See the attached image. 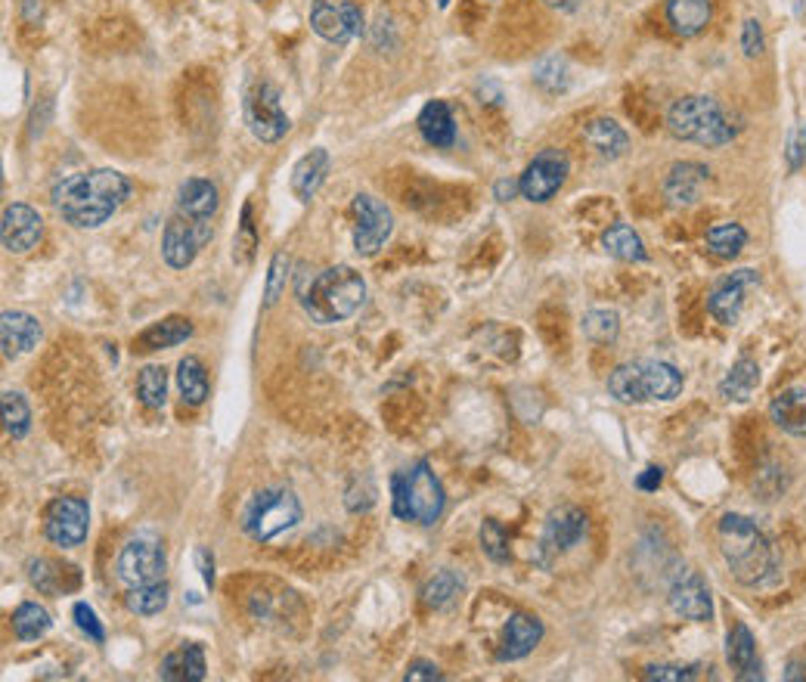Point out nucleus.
Returning <instances> with one entry per match:
<instances>
[{
    "mask_svg": "<svg viewBox=\"0 0 806 682\" xmlns=\"http://www.w3.org/2000/svg\"><path fill=\"white\" fill-rule=\"evenodd\" d=\"M131 196V181L115 168L69 174L53 186V208L75 230H97Z\"/></svg>",
    "mask_w": 806,
    "mask_h": 682,
    "instance_id": "nucleus-1",
    "label": "nucleus"
},
{
    "mask_svg": "<svg viewBox=\"0 0 806 682\" xmlns=\"http://www.w3.org/2000/svg\"><path fill=\"white\" fill-rule=\"evenodd\" d=\"M717 543L723 552L725 564L732 571V577L742 586H769L779 577V556L776 546L769 543L764 531L757 524L729 512L717 522Z\"/></svg>",
    "mask_w": 806,
    "mask_h": 682,
    "instance_id": "nucleus-2",
    "label": "nucleus"
},
{
    "mask_svg": "<svg viewBox=\"0 0 806 682\" xmlns=\"http://www.w3.org/2000/svg\"><path fill=\"white\" fill-rule=\"evenodd\" d=\"M298 299L304 314L317 326L351 320L366 302V280L354 267L335 264L322 273H314L310 280L302 277L298 282Z\"/></svg>",
    "mask_w": 806,
    "mask_h": 682,
    "instance_id": "nucleus-3",
    "label": "nucleus"
},
{
    "mask_svg": "<svg viewBox=\"0 0 806 682\" xmlns=\"http://www.w3.org/2000/svg\"><path fill=\"white\" fill-rule=\"evenodd\" d=\"M683 373L664 361L621 363L608 376V394L618 403H667L683 394Z\"/></svg>",
    "mask_w": 806,
    "mask_h": 682,
    "instance_id": "nucleus-4",
    "label": "nucleus"
},
{
    "mask_svg": "<svg viewBox=\"0 0 806 682\" xmlns=\"http://www.w3.org/2000/svg\"><path fill=\"white\" fill-rule=\"evenodd\" d=\"M667 127L676 141L698 143L707 149H717L735 137V124L725 119L723 106L713 97H683L670 106Z\"/></svg>",
    "mask_w": 806,
    "mask_h": 682,
    "instance_id": "nucleus-5",
    "label": "nucleus"
},
{
    "mask_svg": "<svg viewBox=\"0 0 806 682\" xmlns=\"http://www.w3.org/2000/svg\"><path fill=\"white\" fill-rule=\"evenodd\" d=\"M304 519L302 500L289 487H264L242 509V531L255 543L277 540Z\"/></svg>",
    "mask_w": 806,
    "mask_h": 682,
    "instance_id": "nucleus-6",
    "label": "nucleus"
},
{
    "mask_svg": "<svg viewBox=\"0 0 806 682\" xmlns=\"http://www.w3.org/2000/svg\"><path fill=\"white\" fill-rule=\"evenodd\" d=\"M215 236V223L183 215L174 208V215L164 223L161 233V258L171 270H186L190 264L199 258V252Z\"/></svg>",
    "mask_w": 806,
    "mask_h": 682,
    "instance_id": "nucleus-7",
    "label": "nucleus"
},
{
    "mask_svg": "<svg viewBox=\"0 0 806 682\" xmlns=\"http://www.w3.org/2000/svg\"><path fill=\"white\" fill-rule=\"evenodd\" d=\"M245 124L261 143H280L292 121L280 102V90L270 81H258L245 94Z\"/></svg>",
    "mask_w": 806,
    "mask_h": 682,
    "instance_id": "nucleus-8",
    "label": "nucleus"
},
{
    "mask_svg": "<svg viewBox=\"0 0 806 682\" xmlns=\"http://www.w3.org/2000/svg\"><path fill=\"white\" fill-rule=\"evenodd\" d=\"M354 252L363 258H373L384 248V242L394 233V215L382 199L369 196V193H357L354 196Z\"/></svg>",
    "mask_w": 806,
    "mask_h": 682,
    "instance_id": "nucleus-9",
    "label": "nucleus"
},
{
    "mask_svg": "<svg viewBox=\"0 0 806 682\" xmlns=\"http://www.w3.org/2000/svg\"><path fill=\"white\" fill-rule=\"evenodd\" d=\"M90 531V506L81 497H57L44 512V537L60 546L75 549L87 540Z\"/></svg>",
    "mask_w": 806,
    "mask_h": 682,
    "instance_id": "nucleus-10",
    "label": "nucleus"
},
{
    "mask_svg": "<svg viewBox=\"0 0 806 682\" xmlns=\"http://www.w3.org/2000/svg\"><path fill=\"white\" fill-rule=\"evenodd\" d=\"M164 549L156 537H134L121 546L115 571L124 586H146L164 581Z\"/></svg>",
    "mask_w": 806,
    "mask_h": 682,
    "instance_id": "nucleus-11",
    "label": "nucleus"
},
{
    "mask_svg": "<svg viewBox=\"0 0 806 682\" xmlns=\"http://www.w3.org/2000/svg\"><path fill=\"white\" fill-rule=\"evenodd\" d=\"M567 171H571V161H567L562 149H544V153H537L530 159V165L524 168L522 178H518L522 199L537 202V205L549 202L564 186Z\"/></svg>",
    "mask_w": 806,
    "mask_h": 682,
    "instance_id": "nucleus-12",
    "label": "nucleus"
},
{
    "mask_svg": "<svg viewBox=\"0 0 806 682\" xmlns=\"http://www.w3.org/2000/svg\"><path fill=\"white\" fill-rule=\"evenodd\" d=\"M586 534V512L564 502V506H555L549 515H546L544 534H540V562L549 564L555 556H562L567 549H574L577 543L584 540Z\"/></svg>",
    "mask_w": 806,
    "mask_h": 682,
    "instance_id": "nucleus-13",
    "label": "nucleus"
},
{
    "mask_svg": "<svg viewBox=\"0 0 806 682\" xmlns=\"http://www.w3.org/2000/svg\"><path fill=\"white\" fill-rule=\"evenodd\" d=\"M406 487H410V522L431 524L441 522L443 509H447V494H443L441 478L431 472L428 462H416L406 472Z\"/></svg>",
    "mask_w": 806,
    "mask_h": 682,
    "instance_id": "nucleus-14",
    "label": "nucleus"
},
{
    "mask_svg": "<svg viewBox=\"0 0 806 682\" xmlns=\"http://www.w3.org/2000/svg\"><path fill=\"white\" fill-rule=\"evenodd\" d=\"M44 240V218L32 205L25 202H13L3 208L0 218V242L10 255H25L32 252L38 242Z\"/></svg>",
    "mask_w": 806,
    "mask_h": 682,
    "instance_id": "nucleus-15",
    "label": "nucleus"
},
{
    "mask_svg": "<svg viewBox=\"0 0 806 682\" xmlns=\"http://www.w3.org/2000/svg\"><path fill=\"white\" fill-rule=\"evenodd\" d=\"M757 282H760V273L750 270V267L723 277V280L713 285V292L707 295V310H710V317L717 322H723V326L738 322L742 310H745L747 289H754Z\"/></svg>",
    "mask_w": 806,
    "mask_h": 682,
    "instance_id": "nucleus-16",
    "label": "nucleus"
},
{
    "mask_svg": "<svg viewBox=\"0 0 806 682\" xmlns=\"http://www.w3.org/2000/svg\"><path fill=\"white\" fill-rule=\"evenodd\" d=\"M667 602L673 608V614H680L685 621L707 623L713 618V596H710V586L698 571H683L676 581L670 583Z\"/></svg>",
    "mask_w": 806,
    "mask_h": 682,
    "instance_id": "nucleus-17",
    "label": "nucleus"
},
{
    "mask_svg": "<svg viewBox=\"0 0 806 682\" xmlns=\"http://www.w3.org/2000/svg\"><path fill=\"white\" fill-rule=\"evenodd\" d=\"M710 186V168L701 161H676L664 178V199L673 208L698 205Z\"/></svg>",
    "mask_w": 806,
    "mask_h": 682,
    "instance_id": "nucleus-18",
    "label": "nucleus"
},
{
    "mask_svg": "<svg viewBox=\"0 0 806 682\" xmlns=\"http://www.w3.org/2000/svg\"><path fill=\"white\" fill-rule=\"evenodd\" d=\"M40 336H44V329H40L38 317H32L25 310H3V317H0V348H3L7 361H20L22 354L35 351Z\"/></svg>",
    "mask_w": 806,
    "mask_h": 682,
    "instance_id": "nucleus-19",
    "label": "nucleus"
},
{
    "mask_svg": "<svg viewBox=\"0 0 806 682\" xmlns=\"http://www.w3.org/2000/svg\"><path fill=\"white\" fill-rule=\"evenodd\" d=\"M544 621L540 618H534V614H527V611H515V614H509V621H505L503 630V643H500V661H522L527 658L540 640H544Z\"/></svg>",
    "mask_w": 806,
    "mask_h": 682,
    "instance_id": "nucleus-20",
    "label": "nucleus"
},
{
    "mask_svg": "<svg viewBox=\"0 0 806 682\" xmlns=\"http://www.w3.org/2000/svg\"><path fill=\"white\" fill-rule=\"evenodd\" d=\"M329 165H332V159H329V153H326L322 146L310 149L307 156H302V159L295 161L292 178H289L295 199L310 202L317 196V190H320L322 183H326V178H329Z\"/></svg>",
    "mask_w": 806,
    "mask_h": 682,
    "instance_id": "nucleus-21",
    "label": "nucleus"
},
{
    "mask_svg": "<svg viewBox=\"0 0 806 682\" xmlns=\"http://www.w3.org/2000/svg\"><path fill=\"white\" fill-rule=\"evenodd\" d=\"M725 661L735 670V680H764L760 658H757V643H754V633L747 630L745 623H735L732 626L729 643H725Z\"/></svg>",
    "mask_w": 806,
    "mask_h": 682,
    "instance_id": "nucleus-22",
    "label": "nucleus"
},
{
    "mask_svg": "<svg viewBox=\"0 0 806 682\" xmlns=\"http://www.w3.org/2000/svg\"><path fill=\"white\" fill-rule=\"evenodd\" d=\"M769 419L776 422L785 435L806 438V388L791 385L769 403Z\"/></svg>",
    "mask_w": 806,
    "mask_h": 682,
    "instance_id": "nucleus-23",
    "label": "nucleus"
},
{
    "mask_svg": "<svg viewBox=\"0 0 806 682\" xmlns=\"http://www.w3.org/2000/svg\"><path fill=\"white\" fill-rule=\"evenodd\" d=\"M193 336V322L186 317H164V320L146 326L134 339V354H156L164 348H178Z\"/></svg>",
    "mask_w": 806,
    "mask_h": 682,
    "instance_id": "nucleus-24",
    "label": "nucleus"
},
{
    "mask_svg": "<svg viewBox=\"0 0 806 682\" xmlns=\"http://www.w3.org/2000/svg\"><path fill=\"white\" fill-rule=\"evenodd\" d=\"M416 124H419L423 141L428 146H435V149H450L456 143V119H453L450 106L443 100L425 102Z\"/></svg>",
    "mask_w": 806,
    "mask_h": 682,
    "instance_id": "nucleus-25",
    "label": "nucleus"
},
{
    "mask_svg": "<svg viewBox=\"0 0 806 682\" xmlns=\"http://www.w3.org/2000/svg\"><path fill=\"white\" fill-rule=\"evenodd\" d=\"M205 651L199 643H183L159 663V680L164 682H202L205 680Z\"/></svg>",
    "mask_w": 806,
    "mask_h": 682,
    "instance_id": "nucleus-26",
    "label": "nucleus"
},
{
    "mask_svg": "<svg viewBox=\"0 0 806 682\" xmlns=\"http://www.w3.org/2000/svg\"><path fill=\"white\" fill-rule=\"evenodd\" d=\"M713 16L710 0H667V22L680 38H695L701 35Z\"/></svg>",
    "mask_w": 806,
    "mask_h": 682,
    "instance_id": "nucleus-27",
    "label": "nucleus"
},
{
    "mask_svg": "<svg viewBox=\"0 0 806 682\" xmlns=\"http://www.w3.org/2000/svg\"><path fill=\"white\" fill-rule=\"evenodd\" d=\"M218 205H221L218 186L205 181V178H190L178 190V211H183V215H193V218H202V221H215Z\"/></svg>",
    "mask_w": 806,
    "mask_h": 682,
    "instance_id": "nucleus-28",
    "label": "nucleus"
},
{
    "mask_svg": "<svg viewBox=\"0 0 806 682\" xmlns=\"http://www.w3.org/2000/svg\"><path fill=\"white\" fill-rule=\"evenodd\" d=\"M584 141L589 143V149H593V153L604 161L621 159V156L626 153V146H630L626 131L614 119L589 121L584 131Z\"/></svg>",
    "mask_w": 806,
    "mask_h": 682,
    "instance_id": "nucleus-29",
    "label": "nucleus"
},
{
    "mask_svg": "<svg viewBox=\"0 0 806 682\" xmlns=\"http://www.w3.org/2000/svg\"><path fill=\"white\" fill-rule=\"evenodd\" d=\"M310 28L329 44H347L354 38L351 32V22L344 16L342 3H332V0H314L310 7Z\"/></svg>",
    "mask_w": 806,
    "mask_h": 682,
    "instance_id": "nucleus-30",
    "label": "nucleus"
},
{
    "mask_svg": "<svg viewBox=\"0 0 806 682\" xmlns=\"http://www.w3.org/2000/svg\"><path fill=\"white\" fill-rule=\"evenodd\" d=\"M602 245L604 252H608L611 258H618V261L626 264L648 261L643 236H639L630 223H611V227L602 233Z\"/></svg>",
    "mask_w": 806,
    "mask_h": 682,
    "instance_id": "nucleus-31",
    "label": "nucleus"
},
{
    "mask_svg": "<svg viewBox=\"0 0 806 682\" xmlns=\"http://www.w3.org/2000/svg\"><path fill=\"white\" fill-rule=\"evenodd\" d=\"M757 385H760V366L750 357H742L720 381V398H725L729 403H745L757 391Z\"/></svg>",
    "mask_w": 806,
    "mask_h": 682,
    "instance_id": "nucleus-32",
    "label": "nucleus"
},
{
    "mask_svg": "<svg viewBox=\"0 0 806 682\" xmlns=\"http://www.w3.org/2000/svg\"><path fill=\"white\" fill-rule=\"evenodd\" d=\"M707 252L713 255V258H723V261H732V258H738L742 255V248L747 245V230L742 223L735 221H725L717 223V227H710L707 230Z\"/></svg>",
    "mask_w": 806,
    "mask_h": 682,
    "instance_id": "nucleus-33",
    "label": "nucleus"
},
{
    "mask_svg": "<svg viewBox=\"0 0 806 682\" xmlns=\"http://www.w3.org/2000/svg\"><path fill=\"white\" fill-rule=\"evenodd\" d=\"M50 626H53V618H50V611L44 605H16V611H13V630H16V636H20L22 643H38V640H44L50 633Z\"/></svg>",
    "mask_w": 806,
    "mask_h": 682,
    "instance_id": "nucleus-34",
    "label": "nucleus"
},
{
    "mask_svg": "<svg viewBox=\"0 0 806 682\" xmlns=\"http://www.w3.org/2000/svg\"><path fill=\"white\" fill-rule=\"evenodd\" d=\"M124 605L137 618H156L168 608V583H146V586H127Z\"/></svg>",
    "mask_w": 806,
    "mask_h": 682,
    "instance_id": "nucleus-35",
    "label": "nucleus"
},
{
    "mask_svg": "<svg viewBox=\"0 0 806 682\" xmlns=\"http://www.w3.org/2000/svg\"><path fill=\"white\" fill-rule=\"evenodd\" d=\"M178 385H181L183 403L202 406V403L208 401V391H211L208 373H205V363H202L199 357H183V361L178 363Z\"/></svg>",
    "mask_w": 806,
    "mask_h": 682,
    "instance_id": "nucleus-36",
    "label": "nucleus"
},
{
    "mask_svg": "<svg viewBox=\"0 0 806 682\" xmlns=\"http://www.w3.org/2000/svg\"><path fill=\"white\" fill-rule=\"evenodd\" d=\"M463 586L465 581L456 574V571L443 568V571H438V574L423 586V605L435 608V611H438V608H447V605L463 593Z\"/></svg>",
    "mask_w": 806,
    "mask_h": 682,
    "instance_id": "nucleus-37",
    "label": "nucleus"
},
{
    "mask_svg": "<svg viewBox=\"0 0 806 682\" xmlns=\"http://www.w3.org/2000/svg\"><path fill=\"white\" fill-rule=\"evenodd\" d=\"M137 401L146 410H161L168 401V369L164 366H143L137 376Z\"/></svg>",
    "mask_w": 806,
    "mask_h": 682,
    "instance_id": "nucleus-38",
    "label": "nucleus"
},
{
    "mask_svg": "<svg viewBox=\"0 0 806 682\" xmlns=\"http://www.w3.org/2000/svg\"><path fill=\"white\" fill-rule=\"evenodd\" d=\"M3 428L13 441H22L32 431V406L20 391H3Z\"/></svg>",
    "mask_w": 806,
    "mask_h": 682,
    "instance_id": "nucleus-39",
    "label": "nucleus"
},
{
    "mask_svg": "<svg viewBox=\"0 0 806 682\" xmlns=\"http://www.w3.org/2000/svg\"><path fill=\"white\" fill-rule=\"evenodd\" d=\"M584 332L586 339L596 341V344H611L621 332V317L618 310H608V307H593L584 314Z\"/></svg>",
    "mask_w": 806,
    "mask_h": 682,
    "instance_id": "nucleus-40",
    "label": "nucleus"
},
{
    "mask_svg": "<svg viewBox=\"0 0 806 682\" xmlns=\"http://www.w3.org/2000/svg\"><path fill=\"white\" fill-rule=\"evenodd\" d=\"M481 549H484V556L497 564H505L509 559H512V549H509V534H505L503 524L493 522V519H487V522L481 524Z\"/></svg>",
    "mask_w": 806,
    "mask_h": 682,
    "instance_id": "nucleus-41",
    "label": "nucleus"
},
{
    "mask_svg": "<svg viewBox=\"0 0 806 682\" xmlns=\"http://www.w3.org/2000/svg\"><path fill=\"white\" fill-rule=\"evenodd\" d=\"M285 282H289V255L285 252H277L270 258V267H267V282H264V307H273L280 302V295L285 292Z\"/></svg>",
    "mask_w": 806,
    "mask_h": 682,
    "instance_id": "nucleus-42",
    "label": "nucleus"
},
{
    "mask_svg": "<svg viewBox=\"0 0 806 682\" xmlns=\"http://www.w3.org/2000/svg\"><path fill=\"white\" fill-rule=\"evenodd\" d=\"M60 577L62 571L57 564L44 562V559H32V562H28V581L35 583L40 593H47V596H57V593H60L62 589Z\"/></svg>",
    "mask_w": 806,
    "mask_h": 682,
    "instance_id": "nucleus-43",
    "label": "nucleus"
},
{
    "mask_svg": "<svg viewBox=\"0 0 806 682\" xmlns=\"http://www.w3.org/2000/svg\"><path fill=\"white\" fill-rule=\"evenodd\" d=\"M648 682H692L698 680V667L692 663H651L645 670Z\"/></svg>",
    "mask_w": 806,
    "mask_h": 682,
    "instance_id": "nucleus-44",
    "label": "nucleus"
},
{
    "mask_svg": "<svg viewBox=\"0 0 806 682\" xmlns=\"http://www.w3.org/2000/svg\"><path fill=\"white\" fill-rule=\"evenodd\" d=\"M72 618H75L78 630L87 636V640H90V643H97V645L106 643V626H102V621L97 618V611H94L90 605L87 602L72 605Z\"/></svg>",
    "mask_w": 806,
    "mask_h": 682,
    "instance_id": "nucleus-45",
    "label": "nucleus"
},
{
    "mask_svg": "<svg viewBox=\"0 0 806 682\" xmlns=\"http://www.w3.org/2000/svg\"><path fill=\"white\" fill-rule=\"evenodd\" d=\"M344 506H347V512H369L376 506V484L369 482L366 475L357 478L344 494Z\"/></svg>",
    "mask_w": 806,
    "mask_h": 682,
    "instance_id": "nucleus-46",
    "label": "nucleus"
},
{
    "mask_svg": "<svg viewBox=\"0 0 806 682\" xmlns=\"http://www.w3.org/2000/svg\"><path fill=\"white\" fill-rule=\"evenodd\" d=\"M567 65H564L562 57H549V60H544L540 65H537V75H534V81L540 84V87H546V90H564V84H567Z\"/></svg>",
    "mask_w": 806,
    "mask_h": 682,
    "instance_id": "nucleus-47",
    "label": "nucleus"
},
{
    "mask_svg": "<svg viewBox=\"0 0 806 682\" xmlns=\"http://www.w3.org/2000/svg\"><path fill=\"white\" fill-rule=\"evenodd\" d=\"M255 248H258V230L252 223V205H245L242 208L240 233H236V255H240V261H252Z\"/></svg>",
    "mask_w": 806,
    "mask_h": 682,
    "instance_id": "nucleus-48",
    "label": "nucleus"
},
{
    "mask_svg": "<svg viewBox=\"0 0 806 682\" xmlns=\"http://www.w3.org/2000/svg\"><path fill=\"white\" fill-rule=\"evenodd\" d=\"M766 40H764V25L757 16H747L745 25H742V50H745L747 60H757L764 53Z\"/></svg>",
    "mask_w": 806,
    "mask_h": 682,
    "instance_id": "nucleus-49",
    "label": "nucleus"
},
{
    "mask_svg": "<svg viewBox=\"0 0 806 682\" xmlns=\"http://www.w3.org/2000/svg\"><path fill=\"white\" fill-rule=\"evenodd\" d=\"M391 512L410 522V487H406V472H394L391 475Z\"/></svg>",
    "mask_w": 806,
    "mask_h": 682,
    "instance_id": "nucleus-50",
    "label": "nucleus"
},
{
    "mask_svg": "<svg viewBox=\"0 0 806 682\" xmlns=\"http://www.w3.org/2000/svg\"><path fill=\"white\" fill-rule=\"evenodd\" d=\"M441 680H443V673L438 670V663L423 661V658L410 661L406 673H403V682H441Z\"/></svg>",
    "mask_w": 806,
    "mask_h": 682,
    "instance_id": "nucleus-51",
    "label": "nucleus"
},
{
    "mask_svg": "<svg viewBox=\"0 0 806 682\" xmlns=\"http://www.w3.org/2000/svg\"><path fill=\"white\" fill-rule=\"evenodd\" d=\"M661 482H664V468H661V465H648L643 475L636 478V487L645 490V494H651V490L661 487Z\"/></svg>",
    "mask_w": 806,
    "mask_h": 682,
    "instance_id": "nucleus-52",
    "label": "nucleus"
},
{
    "mask_svg": "<svg viewBox=\"0 0 806 682\" xmlns=\"http://www.w3.org/2000/svg\"><path fill=\"white\" fill-rule=\"evenodd\" d=\"M196 564H199V574L205 586H215V559H211V552L205 546L196 549Z\"/></svg>",
    "mask_w": 806,
    "mask_h": 682,
    "instance_id": "nucleus-53",
    "label": "nucleus"
},
{
    "mask_svg": "<svg viewBox=\"0 0 806 682\" xmlns=\"http://www.w3.org/2000/svg\"><path fill=\"white\" fill-rule=\"evenodd\" d=\"M515 193H522V190H518V181H509V178H503V181L493 183V199L497 202H512L515 199Z\"/></svg>",
    "mask_w": 806,
    "mask_h": 682,
    "instance_id": "nucleus-54",
    "label": "nucleus"
},
{
    "mask_svg": "<svg viewBox=\"0 0 806 682\" xmlns=\"http://www.w3.org/2000/svg\"><path fill=\"white\" fill-rule=\"evenodd\" d=\"M546 7H552V10H559V13H574V10H581L586 0H544Z\"/></svg>",
    "mask_w": 806,
    "mask_h": 682,
    "instance_id": "nucleus-55",
    "label": "nucleus"
},
{
    "mask_svg": "<svg viewBox=\"0 0 806 682\" xmlns=\"http://www.w3.org/2000/svg\"><path fill=\"white\" fill-rule=\"evenodd\" d=\"M438 7H441V10H447V7H450V0H438Z\"/></svg>",
    "mask_w": 806,
    "mask_h": 682,
    "instance_id": "nucleus-56",
    "label": "nucleus"
},
{
    "mask_svg": "<svg viewBox=\"0 0 806 682\" xmlns=\"http://www.w3.org/2000/svg\"><path fill=\"white\" fill-rule=\"evenodd\" d=\"M255 3H261V0H255Z\"/></svg>",
    "mask_w": 806,
    "mask_h": 682,
    "instance_id": "nucleus-57",
    "label": "nucleus"
}]
</instances>
